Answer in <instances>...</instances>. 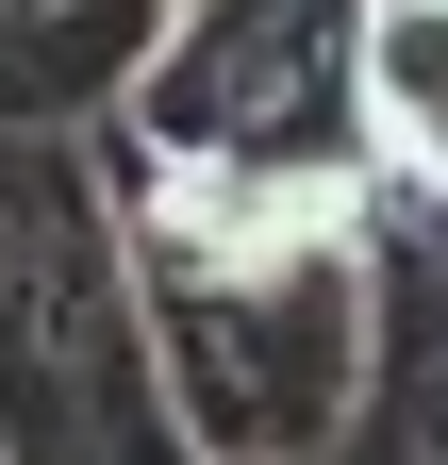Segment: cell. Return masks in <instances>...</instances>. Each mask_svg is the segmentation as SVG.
<instances>
[{"label":"cell","mask_w":448,"mask_h":465,"mask_svg":"<svg viewBox=\"0 0 448 465\" xmlns=\"http://www.w3.org/2000/svg\"><path fill=\"white\" fill-rule=\"evenodd\" d=\"M0 465H17V449H0Z\"/></svg>","instance_id":"7"},{"label":"cell","mask_w":448,"mask_h":465,"mask_svg":"<svg viewBox=\"0 0 448 465\" xmlns=\"http://www.w3.org/2000/svg\"><path fill=\"white\" fill-rule=\"evenodd\" d=\"M332 465H448V183L382 166V349Z\"/></svg>","instance_id":"4"},{"label":"cell","mask_w":448,"mask_h":465,"mask_svg":"<svg viewBox=\"0 0 448 465\" xmlns=\"http://www.w3.org/2000/svg\"><path fill=\"white\" fill-rule=\"evenodd\" d=\"M183 0H0V134H100Z\"/></svg>","instance_id":"5"},{"label":"cell","mask_w":448,"mask_h":465,"mask_svg":"<svg viewBox=\"0 0 448 465\" xmlns=\"http://www.w3.org/2000/svg\"><path fill=\"white\" fill-rule=\"evenodd\" d=\"M0 449L17 465H200L133 216L83 134H0Z\"/></svg>","instance_id":"2"},{"label":"cell","mask_w":448,"mask_h":465,"mask_svg":"<svg viewBox=\"0 0 448 465\" xmlns=\"http://www.w3.org/2000/svg\"><path fill=\"white\" fill-rule=\"evenodd\" d=\"M100 150V134H83ZM200 465H332L382 349V183H200L100 150Z\"/></svg>","instance_id":"1"},{"label":"cell","mask_w":448,"mask_h":465,"mask_svg":"<svg viewBox=\"0 0 448 465\" xmlns=\"http://www.w3.org/2000/svg\"><path fill=\"white\" fill-rule=\"evenodd\" d=\"M365 116L399 183H448V0H365Z\"/></svg>","instance_id":"6"},{"label":"cell","mask_w":448,"mask_h":465,"mask_svg":"<svg viewBox=\"0 0 448 465\" xmlns=\"http://www.w3.org/2000/svg\"><path fill=\"white\" fill-rule=\"evenodd\" d=\"M100 150L200 166V183H382L365 0H183L150 84L100 116Z\"/></svg>","instance_id":"3"}]
</instances>
